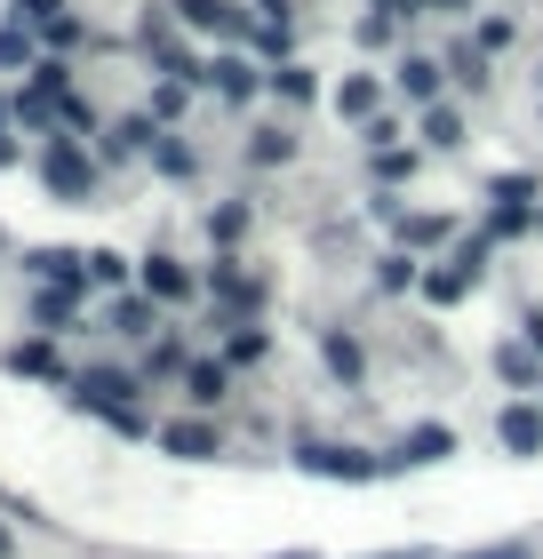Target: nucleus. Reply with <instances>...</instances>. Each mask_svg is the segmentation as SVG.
Instances as JSON below:
<instances>
[{"mask_svg":"<svg viewBox=\"0 0 543 559\" xmlns=\"http://www.w3.org/2000/svg\"><path fill=\"white\" fill-rule=\"evenodd\" d=\"M296 464L320 472V479H376V472H392V464H376V455H359V448H335V440H296Z\"/></svg>","mask_w":543,"mask_h":559,"instance_id":"7ed1b4c3","label":"nucleus"},{"mask_svg":"<svg viewBox=\"0 0 543 559\" xmlns=\"http://www.w3.org/2000/svg\"><path fill=\"white\" fill-rule=\"evenodd\" d=\"M439 81H448V72H439V57H408V64H400V88L424 96V105H439Z\"/></svg>","mask_w":543,"mask_h":559,"instance_id":"f3484780","label":"nucleus"},{"mask_svg":"<svg viewBox=\"0 0 543 559\" xmlns=\"http://www.w3.org/2000/svg\"><path fill=\"white\" fill-rule=\"evenodd\" d=\"M168 16L192 24V33H216V40H248V33H256V24L232 9V0H168Z\"/></svg>","mask_w":543,"mask_h":559,"instance_id":"20e7f679","label":"nucleus"},{"mask_svg":"<svg viewBox=\"0 0 543 559\" xmlns=\"http://www.w3.org/2000/svg\"><path fill=\"white\" fill-rule=\"evenodd\" d=\"M424 136H432L439 152H456V144H463V112H456V105H432V112H424Z\"/></svg>","mask_w":543,"mask_h":559,"instance_id":"4be33fe9","label":"nucleus"},{"mask_svg":"<svg viewBox=\"0 0 543 559\" xmlns=\"http://www.w3.org/2000/svg\"><path fill=\"white\" fill-rule=\"evenodd\" d=\"M40 33H48V48H81V16H48Z\"/></svg>","mask_w":543,"mask_h":559,"instance_id":"c9c22d12","label":"nucleus"},{"mask_svg":"<svg viewBox=\"0 0 543 559\" xmlns=\"http://www.w3.org/2000/svg\"><path fill=\"white\" fill-rule=\"evenodd\" d=\"M439 455H456V431L448 424H424V431H408L400 464H439Z\"/></svg>","mask_w":543,"mask_h":559,"instance_id":"4468645a","label":"nucleus"},{"mask_svg":"<svg viewBox=\"0 0 543 559\" xmlns=\"http://www.w3.org/2000/svg\"><path fill=\"white\" fill-rule=\"evenodd\" d=\"M248 160H256V168L296 160V136H288V129H256V136H248Z\"/></svg>","mask_w":543,"mask_h":559,"instance_id":"a211bd4d","label":"nucleus"},{"mask_svg":"<svg viewBox=\"0 0 543 559\" xmlns=\"http://www.w3.org/2000/svg\"><path fill=\"white\" fill-rule=\"evenodd\" d=\"M272 88H280V96H296V105H312V72H304V64H280V72H272Z\"/></svg>","mask_w":543,"mask_h":559,"instance_id":"c756f323","label":"nucleus"},{"mask_svg":"<svg viewBox=\"0 0 543 559\" xmlns=\"http://www.w3.org/2000/svg\"><path fill=\"white\" fill-rule=\"evenodd\" d=\"M0 64H33V33L24 24H0Z\"/></svg>","mask_w":543,"mask_h":559,"instance_id":"c85d7f7f","label":"nucleus"},{"mask_svg":"<svg viewBox=\"0 0 543 559\" xmlns=\"http://www.w3.org/2000/svg\"><path fill=\"white\" fill-rule=\"evenodd\" d=\"M209 288H216L224 304H256V280H248L240 264H232V257H216V272H209Z\"/></svg>","mask_w":543,"mask_h":559,"instance_id":"aec40b11","label":"nucleus"},{"mask_svg":"<svg viewBox=\"0 0 543 559\" xmlns=\"http://www.w3.org/2000/svg\"><path fill=\"white\" fill-rule=\"evenodd\" d=\"M496 376H511V384H528V376H535V344H504V352H496Z\"/></svg>","mask_w":543,"mask_h":559,"instance_id":"cd10ccee","label":"nucleus"},{"mask_svg":"<svg viewBox=\"0 0 543 559\" xmlns=\"http://www.w3.org/2000/svg\"><path fill=\"white\" fill-rule=\"evenodd\" d=\"M335 112H344V120H359V129L376 120V81H368V72H352V81L335 88Z\"/></svg>","mask_w":543,"mask_h":559,"instance_id":"dca6fc26","label":"nucleus"},{"mask_svg":"<svg viewBox=\"0 0 543 559\" xmlns=\"http://www.w3.org/2000/svg\"><path fill=\"white\" fill-rule=\"evenodd\" d=\"M192 360H185V344H176V336H161V344H152L144 352V376H185Z\"/></svg>","mask_w":543,"mask_h":559,"instance_id":"393cba45","label":"nucleus"},{"mask_svg":"<svg viewBox=\"0 0 543 559\" xmlns=\"http://www.w3.org/2000/svg\"><path fill=\"white\" fill-rule=\"evenodd\" d=\"M209 233H216V240L232 248V240H240V233H248V209H216V216H209Z\"/></svg>","mask_w":543,"mask_h":559,"instance_id":"f704fd0d","label":"nucleus"},{"mask_svg":"<svg viewBox=\"0 0 543 559\" xmlns=\"http://www.w3.org/2000/svg\"><path fill=\"white\" fill-rule=\"evenodd\" d=\"M463 559H528V544H487V551H463Z\"/></svg>","mask_w":543,"mask_h":559,"instance_id":"58836bf2","label":"nucleus"},{"mask_svg":"<svg viewBox=\"0 0 543 559\" xmlns=\"http://www.w3.org/2000/svg\"><path fill=\"white\" fill-rule=\"evenodd\" d=\"M144 296L152 304H185L192 296V272L176 264V257H144Z\"/></svg>","mask_w":543,"mask_h":559,"instance_id":"1a4fd4ad","label":"nucleus"},{"mask_svg":"<svg viewBox=\"0 0 543 559\" xmlns=\"http://www.w3.org/2000/svg\"><path fill=\"white\" fill-rule=\"evenodd\" d=\"M88 280H96V288H128V257H113V248H88Z\"/></svg>","mask_w":543,"mask_h":559,"instance_id":"a878e982","label":"nucleus"},{"mask_svg":"<svg viewBox=\"0 0 543 559\" xmlns=\"http://www.w3.org/2000/svg\"><path fill=\"white\" fill-rule=\"evenodd\" d=\"M224 392H232L224 360H192L185 368V400H192V408H224Z\"/></svg>","mask_w":543,"mask_h":559,"instance_id":"9d476101","label":"nucleus"},{"mask_svg":"<svg viewBox=\"0 0 543 559\" xmlns=\"http://www.w3.org/2000/svg\"><path fill=\"white\" fill-rule=\"evenodd\" d=\"M161 144V120L152 112H128V120H113L105 129V160H137V152H152Z\"/></svg>","mask_w":543,"mask_h":559,"instance_id":"0eeeda50","label":"nucleus"},{"mask_svg":"<svg viewBox=\"0 0 543 559\" xmlns=\"http://www.w3.org/2000/svg\"><path fill=\"white\" fill-rule=\"evenodd\" d=\"M448 240V216H400V248H432Z\"/></svg>","mask_w":543,"mask_h":559,"instance_id":"b1692460","label":"nucleus"},{"mask_svg":"<svg viewBox=\"0 0 543 559\" xmlns=\"http://www.w3.org/2000/svg\"><path fill=\"white\" fill-rule=\"evenodd\" d=\"M511 33H520V24H511V16H487V24H480V48H487V57H496V48H511Z\"/></svg>","mask_w":543,"mask_h":559,"instance_id":"e433bc0d","label":"nucleus"},{"mask_svg":"<svg viewBox=\"0 0 543 559\" xmlns=\"http://www.w3.org/2000/svg\"><path fill=\"white\" fill-rule=\"evenodd\" d=\"M256 9H264V24H288V0H256Z\"/></svg>","mask_w":543,"mask_h":559,"instance_id":"ea45409f","label":"nucleus"},{"mask_svg":"<svg viewBox=\"0 0 543 559\" xmlns=\"http://www.w3.org/2000/svg\"><path fill=\"white\" fill-rule=\"evenodd\" d=\"M40 185L57 192V200H96V160L72 136H48V152H40Z\"/></svg>","mask_w":543,"mask_h":559,"instance_id":"f257e3e1","label":"nucleus"},{"mask_svg":"<svg viewBox=\"0 0 543 559\" xmlns=\"http://www.w3.org/2000/svg\"><path fill=\"white\" fill-rule=\"evenodd\" d=\"M105 328H113V336H128V344H144L152 328H161V304H152V296H120L113 312H105Z\"/></svg>","mask_w":543,"mask_h":559,"instance_id":"6e6552de","label":"nucleus"},{"mask_svg":"<svg viewBox=\"0 0 543 559\" xmlns=\"http://www.w3.org/2000/svg\"><path fill=\"white\" fill-rule=\"evenodd\" d=\"M72 312H81V296H64V288H40L33 296V328H40V336H64Z\"/></svg>","mask_w":543,"mask_h":559,"instance_id":"ddd939ff","label":"nucleus"},{"mask_svg":"<svg viewBox=\"0 0 543 559\" xmlns=\"http://www.w3.org/2000/svg\"><path fill=\"white\" fill-rule=\"evenodd\" d=\"M0 559H16V536H9V527H0Z\"/></svg>","mask_w":543,"mask_h":559,"instance_id":"a19ab883","label":"nucleus"},{"mask_svg":"<svg viewBox=\"0 0 543 559\" xmlns=\"http://www.w3.org/2000/svg\"><path fill=\"white\" fill-rule=\"evenodd\" d=\"M161 448H168V455H185V464H200V455H216V431H209V424H168V431H161Z\"/></svg>","mask_w":543,"mask_h":559,"instance_id":"2eb2a0df","label":"nucleus"},{"mask_svg":"<svg viewBox=\"0 0 543 559\" xmlns=\"http://www.w3.org/2000/svg\"><path fill=\"white\" fill-rule=\"evenodd\" d=\"M496 440L511 455H543V408H528V400H511V408L496 416Z\"/></svg>","mask_w":543,"mask_h":559,"instance_id":"423d86ee","label":"nucleus"},{"mask_svg":"<svg viewBox=\"0 0 543 559\" xmlns=\"http://www.w3.org/2000/svg\"><path fill=\"white\" fill-rule=\"evenodd\" d=\"M280 559H320V551H280Z\"/></svg>","mask_w":543,"mask_h":559,"instance_id":"79ce46f5","label":"nucleus"},{"mask_svg":"<svg viewBox=\"0 0 543 559\" xmlns=\"http://www.w3.org/2000/svg\"><path fill=\"white\" fill-rule=\"evenodd\" d=\"M24 272L40 280V288H64V296H88V257L81 248H33Z\"/></svg>","mask_w":543,"mask_h":559,"instance_id":"39448f33","label":"nucleus"},{"mask_svg":"<svg viewBox=\"0 0 543 559\" xmlns=\"http://www.w3.org/2000/svg\"><path fill=\"white\" fill-rule=\"evenodd\" d=\"M264 352H272V336H264V328H248V320L224 336V360H232V368H240V360H264Z\"/></svg>","mask_w":543,"mask_h":559,"instance_id":"412c9836","label":"nucleus"},{"mask_svg":"<svg viewBox=\"0 0 543 559\" xmlns=\"http://www.w3.org/2000/svg\"><path fill=\"white\" fill-rule=\"evenodd\" d=\"M320 360L335 368V384H368V360H359V344L344 336V328H328V336H320Z\"/></svg>","mask_w":543,"mask_h":559,"instance_id":"9b49d317","label":"nucleus"},{"mask_svg":"<svg viewBox=\"0 0 543 559\" xmlns=\"http://www.w3.org/2000/svg\"><path fill=\"white\" fill-rule=\"evenodd\" d=\"M152 160H161L168 176H192V144H176V136H161V144H152Z\"/></svg>","mask_w":543,"mask_h":559,"instance_id":"72a5a7b5","label":"nucleus"},{"mask_svg":"<svg viewBox=\"0 0 543 559\" xmlns=\"http://www.w3.org/2000/svg\"><path fill=\"white\" fill-rule=\"evenodd\" d=\"M185 96H192V81H161V96H152V120H176V112H185Z\"/></svg>","mask_w":543,"mask_h":559,"instance_id":"473e14b6","label":"nucleus"},{"mask_svg":"<svg viewBox=\"0 0 543 559\" xmlns=\"http://www.w3.org/2000/svg\"><path fill=\"white\" fill-rule=\"evenodd\" d=\"M383 288H416V257H408V248H392V257H383Z\"/></svg>","mask_w":543,"mask_h":559,"instance_id":"7c9ffc66","label":"nucleus"},{"mask_svg":"<svg viewBox=\"0 0 543 559\" xmlns=\"http://www.w3.org/2000/svg\"><path fill=\"white\" fill-rule=\"evenodd\" d=\"M137 392H144V376H128V368H81L72 376V400L81 408H96V416H120V408H137Z\"/></svg>","mask_w":543,"mask_h":559,"instance_id":"f03ea898","label":"nucleus"},{"mask_svg":"<svg viewBox=\"0 0 543 559\" xmlns=\"http://www.w3.org/2000/svg\"><path fill=\"white\" fill-rule=\"evenodd\" d=\"M209 81L232 96V105H248V96L264 88V72H256V64H240V57H216V64H209Z\"/></svg>","mask_w":543,"mask_h":559,"instance_id":"f8f14e48","label":"nucleus"},{"mask_svg":"<svg viewBox=\"0 0 543 559\" xmlns=\"http://www.w3.org/2000/svg\"><path fill=\"white\" fill-rule=\"evenodd\" d=\"M48 16H64V0H16V9H9V24H24V33L48 24Z\"/></svg>","mask_w":543,"mask_h":559,"instance_id":"2f4dec72","label":"nucleus"},{"mask_svg":"<svg viewBox=\"0 0 543 559\" xmlns=\"http://www.w3.org/2000/svg\"><path fill=\"white\" fill-rule=\"evenodd\" d=\"M408 168H416V160H408V152H400V144H392V152H376V176H383V185H400V176H408Z\"/></svg>","mask_w":543,"mask_h":559,"instance_id":"4c0bfd02","label":"nucleus"},{"mask_svg":"<svg viewBox=\"0 0 543 559\" xmlns=\"http://www.w3.org/2000/svg\"><path fill=\"white\" fill-rule=\"evenodd\" d=\"M16 120H24V129H48V120H57V96H48V88H24V96H16Z\"/></svg>","mask_w":543,"mask_h":559,"instance_id":"bb28decb","label":"nucleus"},{"mask_svg":"<svg viewBox=\"0 0 543 559\" xmlns=\"http://www.w3.org/2000/svg\"><path fill=\"white\" fill-rule=\"evenodd\" d=\"M448 72H456L463 88H487V48H480V40H472V48H456V57H448Z\"/></svg>","mask_w":543,"mask_h":559,"instance_id":"5701e85b","label":"nucleus"},{"mask_svg":"<svg viewBox=\"0 0 543 559\" xmlns=\"http://www.w3.org/2000/svg\"><path fill=\"white\" fill-rule=\"evenodd\" d=\"M9 368H16V376H64V368H57V344H48V336L16 344V352H9Z\"/></svg>","mask_w":543,"mask_h":559,"instance_id":"6ab92c4d","label":"nucleus"}]
</instances>
